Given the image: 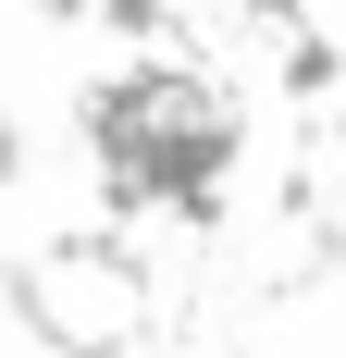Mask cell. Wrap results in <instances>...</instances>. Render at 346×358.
<instances>
[{
    "label": "cell",
    "mask_w": 346,
    "mask_h": 358,
    "mask_svg": "<svg viewBox=\"0 0 346 358\" xmlns=\"http://www.w3.org/2000/svg\"><path fill=\"white\" fill-rule=\"evenodd\" d=\"M25 322L62 358H111V346H137V334L161 322V296H148V272L111 248V235H62V248L25 259Z\"/></svg>",
    "instance_id": "cell-1"
},
{
    "label": "cell",
    "mask_w": 346,
    "mask_h": 358,
    "mask_svg": "<svg viewBox=\"0 0 346 358\" xmlns=\"http://www.w3.org/2000/svg\"><path fill=\"white\" fill-rule=\"evenodd\" d=\"M99 124H111V161L148 173V185H198V161L235 136V111L210 99L198 74H137V87H111Z\"/></svg>",
    "instance_id": "cell-2"
}]
</instances>
